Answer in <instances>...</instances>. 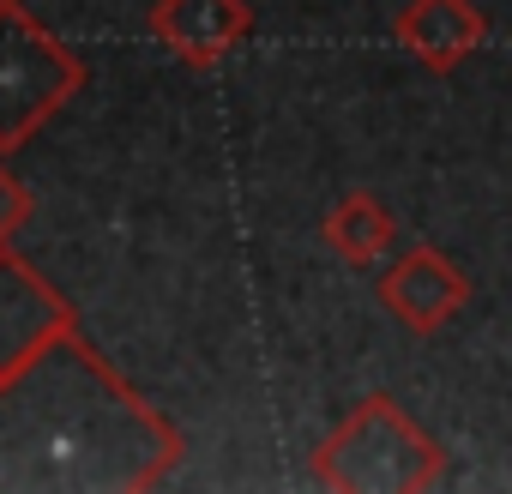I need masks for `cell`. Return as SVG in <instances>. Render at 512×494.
Here are the masks:
<instances>
[{
	"label": "cell",
	"mask_w": 512,
	"mask_h": 494,
	"mask_svg": "<svg viewBox=\"0 0 512 494\" xmlns=\"http://www.w3.org/2000/svg\"><path fill=\"white\" fill-rule=\"evenodd\" d=\"M175 458V428L73 344L0 374V488H145Z\"/></svg>",
	"instance_id": "obj_1"
},
{
	"label": "cell",
	"mask_w": 512,
	"mask_h": 494,
	"mask_svg": "<svg viewBox=\"0 0 512 494\" xmlns=\"http://www.w3.org/2000/svg\"><path fill=\"white\" fill-rule=\"evenodd\" d=\"M380 308L404 332L428 338V332L452 326L470 308V278L458 272V260L440 254V247H410V254H398L386 266V278H380Z\"/></svg>",
	"instance_id": "obj_4"
},
{
	"label": "cell",
	"mask_w": 512,
	"mask_h": 494,
	"mask_svg": "<svg viewBox=\"0 0 512 494\" xmlns=\"http://www.w3.org/2000/svg\"><path fill=\"white\" fill-rule=\"evenodd\" d=\"M314 476L344 494H422L446 476V446L398 398L374 392L320 440Z\"/></svg>",
	"instance_id": "obj_2"
},
{
	"label": "cell",
	"mask_w": 512,
	"mask_h": 494,
	"mask_svg": "<svg viewBox=\"0 0 512 494\" xmlns=\"http://www.w3.org/2000/svg\"><path fill=\"white\" fill-rule=\"evenodd\" d=\"M247 25H253V13L241 7V0H163V13H157V31L193 67L217 61L235 37H247Z\"/></svg>",
	"instance_id": "obj_6"
},
{
	"label": "cell",
	"mask_w": 512,
	"mask_h": 494,
	"mask_svg": "<svg viewBox=\"0 0 512 494\" xmlns=\"http://www.w3.org/2000/svg\"><path fill=\"white\" fill-rule=\"evenodd\" d=\"M320 235H326V247H332L344 266H374L386 247L398 241V217L386 211V199H380V193L356 187V193H344V199L326 211Z\"/></svg>",
	"instance_id": "obj_7"
},
{
	"label": "cell",
	"mask_w": 512,
	"mask_h": 494,
	"mask_svg": "<svg viewBox=\"0 0 512 494\" xmlns=\"http://www.w3.org/2000/svg\"><path fill=\"white\" fill-rule=\"evenodd\" d=\"M73 73L79 67L43 31H31L13 7H0V145L25 139L43 109L73 85Z\"/></svg>",
	"instance_id": "obj_3"
},
{
	"label": "cell",
	"mask_w": 512,
	"mask_h": 494,
	"mask_svg": "<svg viewBox=\"0 0 512 494\" xmlns=\"http://www.w3.org/2000/svg\"><path fill=\"white\" fill-rule=\"evenodd\" d=\"M392 37L428 73H452L488 43V19H482L476 0H410L398 13V25H392Z\"/></svg>",
	"instance_id": "obj_5"
}]
</instances>
